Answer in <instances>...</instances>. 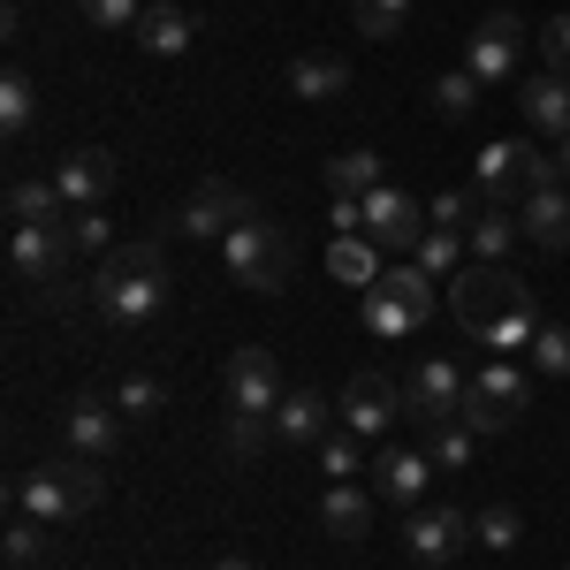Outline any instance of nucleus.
Wrapping results in <instances>:
<instances>
[{
	"instance_id": "nucleus-31",
	"label": "nucleus",
	"mask_w": 570,
	"mask_h": 570,
	"mask_svg": "<svg viewBox=\"0 0 570 570\" xmlns=\"http://www.w3.org/2000/svg\"><path fill=\"white\" fill-rule=\"evenodd\" d=\"M464 252H472V244H464V228H426V236H419V252H411V259L426 266V274H434V282H449V274H456V266H464Z\"/></svg>"
},
{
	"instance_id": "nucleus-33",
	"label": "nucleus",
	"mask_w": 570,
	"mask_h": 570,
	"mask_svg": "<svg viewBox=\"0 0 570 570\" xmlns=\"http://www.w3.org/2000/svg\"><path fill=\"white\" fill-rule=\"evenodd\" d=\"M472 540H480V548H494V556H510V548L525 540V518H518L510 502H487L480 518H472Z\"/></svg>"
},
{
	"instance_id": "nucleus-22",
	"label": "nucleus",
	"mask_w": 570,
	"mask_h": 570,
	"mask_svg": "<svg viewBox=\"0 0 570 570\" xmlns=\"http://www.w3.org/2000/svg\"><path fill=\"white\" fill-rule=\"evenodd\" d=\"M327 426H343V419L327 411V395H320V389H289V395H282V411H274V434L289 441V449H297V441H327Z\"/></svg>"
},
{
	"instance_id": "nucleus-17",
	"label": "nucleus",
	"mask_w": 570,
	"mask_h": 570,
	"mask_svg": "<svg viewBox=\"0 0 570 570\" xmlns=\"http://www.w3.org/2000/svg\"><path fill=\"white\" fill-rule=\"evenodd\" d=\"M532 160H540L532 137H502V145H487V153H480V206H502L510 190H532Z\"/></svg>"
},
{
	"instance_id": "nucleus-42",
	"label": "nucleus",
	"mask_w": 570,
	"mask_h": 570,
	"mask_svg": "<svg viewBox=\"0 0 570 570\" xmlns=\"http://www.w3.org/2000/svg\"><path fill=\"white\" fill-rule=\"evenodd\" d=\"M540 69L570 77V16H548V23H540Z\"/></svg>"
},
{
	"instance_id": "nucleus-44",
	"label": "nucleus",
	"mask_w": 570,
	"mask_h": 570,
	"mask_svg": "<svg viewBox=\"0 0 570 570\" xmlns=\"http://www.w3.org/2000/svg\"><path fill=\"white\" fill-rule=\"evenodd\" d=\"M556 168H563V190H570V137L556 145Z\"/></svg>"
},
{
	"instance_id": "nucleus-19",
	"label": "nucleus",
	"mask_w": 570,
	"mask_h": 570,
	"mask_svg": "<svg viewBox=\"0 0 570 570\" xmlns=\"http://www.w3.org/2000/svg\"><path fill=\"white\" fill-rule=\"evenodd\" d=\"M426 480H434V456H419V449H381L373 456V494H389L403 510H419Z\"/></svg>"
},
{
	"instance_id": "nucleus-3",
	"label": "nucleus",
	"mask_w": 570,
	"mask_h": 570,
	"mask_svg": "<svg viewBox=\"0 0 570 570\" xmlns=\"http://www.w3.org/2000/svg\"><path fill=\"white\" fill-rule=\"evenodd\" d=\"M434 305H441V282L419 259L381 266V282L357 289V320H365V335H411V327L434 320Z\"/></svg>"
},
{
	"instance_id": "nucleus-30",
	"label": "nucleus",
	"mask_w": 570,
	"mask_h": 570,
	"mask_svg": "<svg viewBox=\"0 0 570 570\" xmlns=\"http://www.w3.org/2000/svg\"><path fill=\"white\" fill-rule=\"evenodd\" d=\"M480 77H472V69H449V77H434V115L441 122H472V115H480Z\"/></svg>"
},
{
	"instance_id": "nucleus-8",
	"label": "nucleus",
	"mask_w": 570,
	"mask_h": 570,
	"mask_svg": "<svg viewBox=\"0 0 570 570\" xmlns=\"http://www.w3.org/2000/svg\"><path fill=\"white\" fill-rule=\"evenodd\" d=\"M220 395H228V419H274L282 411V365H274V351H259V343H244V351H228V381H220Z\"/></svg>"
},
{
	"instance_id": "nucleus-40",
	"label": "nucleus",
	"mask_w": 570,
	"mask_h": 570,
	"mask_svg": "<svg viewBox=\"0 0 570 570\" xmlns=\"http://www.w3.org/2000/svg\"><path fill=\"white\" fill-rule=\"evenodd\" d=\"M77 8L91 31H137V16H145V0H77Z\"/></svg>"
},
{
	"instance_id": "nucleus-9",
	"label": "nucleus",
	"mask_w": 570,
	"mask_h": 570,
	"mask_svg": "<svg viewBox=\"0 0 570 570\" xmlns=\"http://www.w3.org/2000/svg\"><path fill=\"white\" fill-rule=\"evenodd\" d=\"M252 214H259V206H252L236 183L206 176V183H198V190L176 206V220H168V228H176V236H190V244H214V236H228L236 220H252Z\"/></svg>"
},
{
	"instance_id": "nucleus-21",
	"label": "nucleus",
	"mask_w": 570,
	"mask_h": 570,
	"mask_svg": "<svg viewBox=\"0 0 570 570\" xmlns=\"http://www.w3.org/2000/svg\"><path fill=\"white\" fill-rule=\"evenodd\" d=\"M289 91H297L305 107H327V99L351 91V61H343V53H297V61H289Z\"/></svg>"
},
{
	"instance_id": "nucleus-43",
	"label": "nucleus",
	"mask_w": 570,
	"mask_h": 570,
	"mask_svg": "<svg viewBox=\"0 0 570 570\" xmlns=\"http://www.w3.org/2000/svg\"><path fill=\"white\" fill-rule=\"evenodd\" d=\"M320 472H327V480H357V434H327L320 441Z\"/></svg>"
},
{
	"instance_id": "nucleus-32",
	"label": "nucleus",
	"mask_w": 570,
	"mask_h": 570,
	"mask_svg": "<svg viewBox=\"0 0 570 570\" xmlns=\"http://www.w3.org/2000/svg\"><path fill=\"white\" fill-rule=\"evenodd\" d=\"M472 426H464V419H434V426H426V456H434L441 472H464V464H472Z\"/></svg>"
},
{
	"instance_id": "nucleus-16",
	"label": "nucleus",
	"mask_w": 570,
	"mask_h": 570,
	"mask_svg": "<svg viewBox=\"0 0 570 570\" xmlns=\"http://www.w3.org/2000/svg\"><path fill=\"white\" fill-rule=\"evenodd\" d=\"M518 115H525V137H556L563 145L570 137V77H556V69L518 77Z\"/></svg>"
},
{
	"instance_id": "nucleus-11",
	"label": "nucleus",
	"mask_w": 570,
	"mask_h": 570,
	"mask_svg": "<svg viewBox=\"0 0 570 570\" xmlns=\"http://www.w3.org/2000/svg\"><path fill=\"white\" fill-rule=\"evenodd\" d=\"M464 69H472L480 85H518V77H525V23H518L510 8H494L480 31H472Z\"/></svg>"
},
{
	"instance_id": "nucleus-25",
	"label": "nucleus",
	"mask_w": 570,
	"mask_h": 570,
	"mask_svg": "<svg viewBox=\"0 0 570 570\" xmlns=\"http://www.w3.org/2000/svg\"><path fill=\"white\" fill-rule=\"evenodd\" d=\"M137 46L160 53V61L190 53V8H176V0H145V16H137Z\"/></svg>"
},
{
	"instance_id": "nucleus-15",
	"label": "nucleus",
	"mask_w": 570,
	"mask_h": 570,
	"mask_svg": "<svg viewBox=\"0 0 570 570\" xmlns=\"http://www.w3.org/2000/svg\"><path fill=\"white\" fill-rule=\"evenodd\" d=\"M464 381H472V373H456L449 357H419V365H411V381H403V411H411L419 426L456 419V411H464Z\"/></svg>"
},
{
	"instance_id": "nucleus-46",
	"label": "nucleus",
	"mask_w": 570,
	"mask_h": 570,
	"mask_svg": "<svg viewBox=\"0 0 570 570\" xmlns=\"http://www.w3.org/2000/svg\"><path fill=\"white\" fill-rule=\"evenodd\" d=\"M39 570H46V563H39Z\"/></svg>"
},
{
	"instance_id": "nucleus-5",
	"label": "nucleus",
	"mask_w": 570,
	"mask_h": 570,
	"mask_svg": "<svg viewBox=\"0 0 570 570\" xmlns=\"http://www.w3.org/2000/svg\"><path fill=\"white\" fill-rule=\"evenodd\" d=\"M220 259H228V274L244 282V289H259V297H274L282 282H289V228L282 220H236L228 236H220Z\"/></svg>"
},
{
	"instance_id": "nucleus-1",
	"label": "nucleus",
	"mask_w": 570,
	"mask_h": 570,
	"mask_svg": "<svg viewBox=\"0 0 570 570\" xmlns=\"http://www.w3.org/2000/svg\"><path fill=\"white\" fill-rule=\"evenodd\" d=\"M449 312H456V327L464 335H480V343H494V351H518V343H532L540 335V320H532V289L518 282V266H456L449 282Z\"/></svg>"
},
{
	"instance_id": "nucleus-34",
	"label": "nucleus",
	"mask_w": 570,
	"mask_h": 570,
	"mask_svg": "<svg viewBox=\"0 0 570 570\" xmlns=\"http://www.w3.org/2000/svg\"><path fill=\"white\" fill-rule=\"evenodd\" d=\"M46 532L53 525H39V518L16 510V518H8V540H0V548H8V570H39L46 563Z\"/></svg>"
},
{
	"instance_id": "nucleus-41",
	"label": "nucleus",
	"mask_w": 570,
	"mask_h": 570,
	"mask_svg": "<svg viewBox=\"0 0 570 570\" xmlns=\"http://www.w3.org/2000/svg\"><path fill=\"white\" fill-rule=\"evenodd\" d=\"M472 220H480L472 190H441V198H426V228H472Z\"/></svg>"
},
{
	"instance_id": "nucleus-26",
	"label": "nucleus",
	"mask_w": 570,
	"mask_h": 570,
	"mask_svg": "<svg viewBox=\"0 0 570 570\" xmlns=\"http://www.w3.org/2000/svg\"><path fill=\"white\" fill-rule=\"evenodd\" d=\"M464 244H472V259H487V266H510V252L525 244V220L510 214V206H480V220L464 228Z\"/></svg>"
},
{
	"instance_id": "nucleus-18",
	"label": "nucleus",
	"mask_w": 570,
	"mask_h": 570,
	"mask_svg": "<svg viewBox=\"0 0 570 570\" xmlns=\"http://www.w3.org/2000/svg\"><path fill=\"white\" fill-rule=\"evenodd\" d=\"M53 183H61L69 214H85V206H107V190H115V153H99V145H77V153L53 168Z\"/></svg>"
},
{
	"instance_id": "nucleus-37",
	"label": "nucleus",
	"mask_w": 570,
	"mask_h": 570,
	"mask_svg": "<svg viewBox=\"0 0 570 570\" xmlns=\"http://www.w3.org/2000/svg\"><path fill=\"white\" fill-rule=\"evenodd\" d=\"M532 373H548V381H570V327H563V320H548V327L532 335Z\"/></svg>"
},
{
	"instance_id": "nucleus-12",
	"label": "nucleus",
	"mask_w": 570,
	"mask_h": 570,
	"mask_svg": "<svg viewBox=\"0 0 570 570\" xmlns=\"http://www.w3.org/2000/svg\"><path fill=\"white\" fill-rule=\"evenodd\" d=\"M335 419H343V434L381 441L395 419H403V381H389V373H351V389H343V403H335Z\"/></svg>"
},
{
	"instance_id": "nucleus-39",
	"label": "nucleus",
	"mask_w": 570,
	"mask_h": 570,
	"mask_svg": "<svg viewBox=\"0 0 570 570\" xmlns=\"http://www.w3.org/2000/svg\"><path fill=\"white\" fill-rule=\"evenodd\" d=\"M107 228H115V220H107V206H85V214H69V244L107 259V252H115V236H107Z\"/></svg>"
},
{
	"instance_id": "nucleus-45",
	"label": "nucleus",
	"mask_w": 570,
	"mask_h": 570,
	"mask_svg": "<svg viewBox=\"0 0 570 570\" xmlns=\"http://www.w3.org/2000/svg\"><path fill=\"white\" fill-rule=\"evenodd\" d=\"M214 570H259V563H244V556H220V563Z\"/></svg>"
},
{
	"instance_id": "nucleus-23",
	"label": "nucleus",
	"mask_w": 570,
	"mask_h": 570,
	"mask_svg": "<svg viewBox=\"0 0 570 570\" xmlns=\"http://www.w3.org/2000/svg\"><path fill=\"white\" fill-rule=\"evenodd\" d=\"M320 525H327V540H365V532H373L365 487L357 480H327V494H320Z\"/></svg>"
},
{
	"instance_id": "nucleus-6",
	"label": "nucleus",
	"mask_w": 570,
	"mask_h": 570,
	"mask_svg": "<svg viewBox=\"0 0 570 570\" xmlns=\"http://www.w3.org/2000/svg\"><path fill=\"white\" fill-rule=\"evenodd\" d=\"M69 220L61 228H31V220H16L8 228V274L23 282V289H39V297H53L61 305V289H69Z\"/></svg>"
},
{
	"instance_id": "nucleus-29",
	"label": "nucleus",
	"mask_w": 570,
	"mask_h": 570,
	"mask_svg": "<svg viewBox=\"0 0 570 570\" xmlns=\"http://www.w3.org/2000/svg\"><path fill=\"white\" fill-rule=\"evenodd\" d=\"M381 190V153H335L327 160V198H365Z\"/></svg>"
},
{
	"instance_id": "nucleus-27",
	"label": "nucleus",
	"mask_w": 570,
	"mask_h": 570,
	"mask_svg": "<svg viewBox=\"0 0 570 570\" xmlns=\"http://www.w3.org/2000/svg\"><path fill=\"white\" fill-rule=\"evenodd\" d=\"M327 274H335L343 289H373V282H381V252H373L365 236H335V244H327Z\"/></svg>"
},
{
	"instance_id": "nucleus-2",
	"label": "nucleus",
	"mask_w": 570,
	"mask_h": 570,
	"mask_svg": "<svg viewBox=\"0 0 570 570\" xmlns=\"http://www.w3.org/2000/svg\"><path fill=\"white\" fill-rule=\"evenodd\" d=\"M91 312L107 327H153L168 312V259L160 244H115L91 274Z\"/></svg>"
},
{
	"instance_id": "nucleus-35",
	"label": "nucleus",
	"mask_w": 570,
	"mask_h": 570,
	"mask_svg": "<svg viewBox=\"0 0 570 570\" xmlns=\"http://www.w3.org/2000/svg\"><path fill=\"white\" fill-rule=\"evenodd\" d=\"M351 23L357 39H395L411 23V0H351Z\"/></svg>"
},
{
	"instance_id": "nucleus-13",
	"label": "nucleus",
	"mask_w": 570,
	"mask_h": 570,
	"mask_svg": "<svg viewBox=\"0 0 570 570\" xmlns=\"http://www.w3.org/2000/svg\"><path fill=\"white\" fill-rule=\"evenodd\" d=\"M403 548H411V563H456L464 548H472V518L464 510H449V502H434V510H403Z\"/></svg>"
},
{
	"instance_id": "nucleus-7",
	"label": "nucleus",
	"mask_w": 570,
	"mask_h": 570,
	"mask_svg": "<svg viewBox=\"0 0 570 570\" xmlns=\"http://www.w3.org/2000/svg\"><path fill=\"white\" fill-rule=\"evenodd\" d=\"M525 395H532L525 365L494 357V365H480V373L464 381V411H456V419H464V426H472V434L487 441V434H502V426H510V419L525 411Z\"/></svg>"
},
{
	"instance_id": "nucleus-20",
	"label": "nucleus",
	"mask_w": 570,
	"mask_h": 570,
	"mask_svg": "<svg viewBox=\"0 0 570 570\" xmlns=\"http://www.w3.org/2000/svg\"><path fill=\"white\" fill-rule=\"evenodd\" d=\"M518 220H525V244H540V252H570V190L563 183H556V190H525Z\"/></svg>"
},
{
	"instance_id": "nucleus-28",
	"label": "nucleus",
	"mask_w": 570,
	"mask_h": 570,
	"mask_svg": "<svg viewBox=\"0 0 570 570\" xmlns=\"http://www.w3.org/2000/svg\"><path fill=\"white\" fill-rule=\"evenodd\" d=\"M31 122H39V85H31V69L16 61V69L0 77V130H8V137H23Z\"/></svg>"
},
{
	"instance_id": "nucleus-4",
	"label": "nucleus",
	"mask_w": 570,
	"mask_h": 570,
	"mask_svg": "<svg viewBox=\"0 0 570 570\" xmlns=\"http://www.w3.org/2000/svg\"><path fill=\"white\" fill-rule=\"evenodd\" d=\"M99 494H107V480L91 472L85 456H53V464H31L16 480V510L39 518V525H69V518L99 510Z\"/></svg>"
},
{
	"instance_id": "nucleus-24",
	"label": "nucleus",
	"mask_w": 570,
	"mask_h": 570,
	"mask_svg": "<svg viewBox=\"0 0 570 570\" xmlns=\"http://www.w3.org/2000/svg\"><path fill=\"white\" fill-rule=\"evenodd\" d=\"M8 220H31V228H61L69 220V198L53 176H16L8 183Z\"/></svg>"
},
{
	"instance_id": "nucleus-36",
	"label": "nucleus",
	"mask_w": 570,
	"mask_h": 570,
	"mask_svg": "<svg viewBox=\"0 0 570 570\" xmlns=\"http://www.w3.org/2000/svg\"><path fill=\"white\" fill-rule=\"evenodd\" d=\"M115 411H122V419H160V411H168V381H153V373H130V381L115 389Z\"/></svg>"
},
{
	"instance_id": "nucleus-10",
	"label": "nucleus",
	"mask_w": 570,
	"mask_h": 570,
	"mask_svg": "<svg viewBox=\"0 0 570 570\" xmlns=\"http://www.w3.org/2000/svg\"><path fill=\"white\" fill-rule=\"evenodd\" d=\"M373 252H419V236H426V206L411 198V190H395V183H381V190H365V228H357Z\"/></svg>"
},
{
	"instance_id": "nucleus-38",
	"label": "nucleus",
	"mask_w": 570,
	"mask_h": 570,
	"mask_svg": "<svg viewBox=\"0 0 570 570\" xmlns=\"http://www.w3.org/2000/svg\"><path fill=\"white\" fill-rule=\"evenodd\" d=\"M266 434H274V419H220V441H228L236 464H252V456L266 449Z\"/></svg>"
},
{
	"instance_id": "nucleus-14",
	"label": "nucleus",
	"mask_w": 570,
	"mask_h": 570,
	"mask_svg": "<svg viewBox=\"0 0 570 570\" xmlns=\"http://www.w3.org/2000/svg\"><path fill=\"white\" fill-rule=\"evenodd\" d=\"M61 441H69V456H85V464H107L115 456V441H122V411L107 403V395H69L61 403Z\"/></svg>"
}]
</instances>
